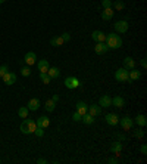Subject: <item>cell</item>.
<instances>
[{"mask_svg": "<svg viewBox=\"0 0 147 164\" xmlns=\"http://www.w3.org/2000/svg\"><path fill=\"white\" fill-rule=\"evenodd\" d=\"M115 79H116V81H119V83L130 81L128 70H125V68H119V70H116V73H115Z\"/></svg>", "mask_w": 147, "mask_h": 164, "instance_id": "3", "label": "cell"}, {"mask_svg": "<svg viewBox=\"0 0 147 164\" xmlns=\"http://www.w3.org/2000/svg\"><path fill=\"white\" fill-rule=\"evenodd\" d=\"M35 123H37V127H43V129H46V127H49V124H50V118L46 117V115H41V117L37 118Z\"/></svg>", "mask_w": 147, "mask_h": 164, "instance_id": "11", "label": "cell"}, {"mask_svg": "<svg viewBox=\"0 0 147 164\" xmlns=\"http://www.w3.org/2000/svg\"><path fill=\"white\" fill-rule=\"evenodd\" d=\"M40 80H41L44 84H49V83L51 81V79L49 77V74L47 73H40Z\"/></svg>", "mask_w": 147, "mask_h": 164, "instance_id": "29", "label": "cell"}, {"mask_svg": "<svg viewBox=\"0 0 147 164\" xmlns=\"http://www.w3.org/2000/svg\"><path fill=\"white\" fill-rule=\"evenodd\" d=\"M108 51H109V47L105 41H100V43H97V45L94 46V52H96L97 55H105Z\"/></svg>", "mask_w": 147, "mask_h": 164, "instance_id": "8", "label": "cell"}, {"mask_svg": "<svg viewBox=\"0 0 147 164\" xmlns=\"http://www.w3.org/2000/svg\"><path fill=\"white\" fill-rule=\"evenodd\" d=\"M47 74H49V77H50V79H57V77L60 75V70H59L57 67L49 68V70H47Z\"/></svg>", "mask_w": 147, "mask_h": 164, "instance_id": "22", "label": "cell"}, {"mask_svg": "<svg viewBox=\"0 0 147 164\" xmlns=\"http://www.w3.org/2000/svg\"><path fill=\"white\" fill-rule=\"evenodd\" d=\"M28 111L29 109L27 107H21L18 109V115H19L21 118H27V117H28Z\"/></svg>", "mask_w": 147, "mask_h": 164, "instance_id": "27", "label": "cell"}, {"mask_svg": "<svg viewBox=\"0 0 147 164\" xmlns=\"http://www.w3.org/2000/svg\"><path fill=\"white\" fill-rule=\"evenodd\" d=\"M124 68L125 70H128V71L132 70V68H136V61H134L131 56H127L124 59Z\"/></svg>", "mask_w": 147, "mask_h": 164, "instance_id": "18", "label": "cell"}, {"mask_svg": "<svg viewBox=\"0 0 147 164\" xmlns=\"http://www.w3.org/2000/svg\"><path fill=\"white\" fill-rule=\"evenodd\" d=\"M24 61H25V64H27L28 67H31V65H34V64L37 62V56H35L34 52H28V53L25 55V58H24Z\"/></svg>", "mask_w": 147, "mask_h": 164, "instance_id": "9", "label": "cell"}, {"mask_svg": "<svg viewBox=\"0 0 147 164\" xmlns=\"http://www.w3.org/2000/svg\"><path fill=\"white\" fill-rule=\"evenodd\" d=\"M141 67H143V68L147 67V61H146V59H141Z\"/></svg>", "mask_w": 147, "mask_h": 164, "instance_id": "39", "label": "cell"}, {"mask_svg": "<svg viewBox=\"0 0 147 164\" xmlns=\"http://www.w3.org/2000/svg\"><path fill=\"white\" fill-rule=\"evenodd\" d=\"M134 121H136V123H137L138 126H140V127H144V126L147 124L146 115H143V114H138V115L136 117V120H134Z\"/></svg>", "mask_w": 147, "mask_h": 164, "instance_id": "24", "label": "cell"}, {"mask_svg": "<svg viewBox=\"0 0 147 164\" xmlns=\"http://www.w3.org/2000/svg\"><path fill=\"white\" fill-rule=\"evenodd\" d=\"M7 71H9L7 65H2V67H0V77H3V75H5Z\"/></svg>", "mask_w": 147, "mask_h": 164, "instance_id": "34", "label": "cell"}, {"mask_svg": "<svg viewBox=\"0 0 147 164\" xmlns=\"http://www.w3.org/2000/svg\"><path fill=\"white\" fill-rule=\"evenodd\" d=\"M99 105L103 108L112 107V98L109 96V95H103V96L100 98V101H99Z\"/></svg>", "mask_w": 147, "mask_h": 164, "instance_id": "13", "label": "cell"}, {"mask_svg": "<svg viewBox=\"0 0 147 164\" xmlns=\"http://www.w3.org/2000/svg\"><path fill=\"white\" fill-rule=\"evenodd\" d=\"M105 43L108 45L109 49H119L122 46V39L119 36H116L115 33H110V34H106Z\"/></svg>", "mask_w": 147, "mask_h": 164, "instance_id": "1", "label": "cell"}, {"mask_svg": "<svg viewBox=\"0 0 147 164\" xmlns=\"http://www.w3.org/2000/svg\"><path fill=\"white\" fill-rule=\"evenodd\" d=\"M60 37L63 39V41H69V40H71V34H69V33H63Z\"/></svg>", "mask_w": 147, "mask_h": 164, "instance_id": "35", "label": "cell"}, {"mask_svg": "<svg viewBox=\"0 0 147 164\" xmlns=\"http://www.w3.org/2000/svg\"><path fill=\"white\" fill-rule=\"evenodd\" d=\"M77 113H78V114H81V117H82L84 114H87V113H88V105H87L85 102L79 101L78 104H77Z\"/></svg>", "mask_w": 147, "mask_h": 164, "instance_id": "15", "label": "cell"}, {"mask_svg": "<svg viewBox=\"0 0 147 164\" xmlns=\"http://www.w3.org/2000/svg\"><path fill=\"white\" fill-rule=\"evenodd\" d=\"M112 105H115L116 108H124L125 107V99L122 96H115L112 99Z\"/></svg>", "mask_w": 147, "mask_h": 164, "instance_id": "20", "label": "cell"}, {"mask_svg": "<svg viewBox=\"0 0 147 164\" xmlns=\"http://www.w3.org/2000/svg\"><path fill=\"white\" fill-rule=\"evenodd\" d=\"M134 135H136V137L141 139L143 136H144V132H143V130H136V133H134Z\"/></svg>", "mask_w": 147, "mask_h": 164, "instance_id": "36", "label": "cell"}, {"mask_svg": "<svg viewBox=\"0 0 147 164\" xmlns=\"http://www.w3.org/2000/svg\"><path fill=\"white\" fill-rule=\"evenodd\" d=\"M65 86H66L68 89H71V90H74V89H77V87L81 86V81H79L77 77H66V79H65Z\"/></svg>", "mask_w": 147, "mask_h": 164, "instance_id": "5", "label": "cell"}, {"mask_svg": "<svg viewBox=\"0 0 147 164\" xmlns=\"http://www.w3.org/2000/svg\"><path fill=\"white\" fill-rule=\"evenodd\" d=\"M110 151H112L115 155H119L121 151H122V145H121V142H113L112 147H110Z\"/></svg>", "mask_w": 147, "mask_h": 164, "instance_id": "23", "label": "cell"}, {"mask_svg": "<svg viewBox=\"0 0 147 164\" xmlns=\"http://www.w3.org/2000/svg\"><path fill=\"white\" fill-rule=\"evenodd\" d=\"M88 114H91L93 117L100 115L102 114V107L100 105H91V107H88Z\"/></svg>", "mask_w": 147, "mask_h": 164, "instance_id": "19", "label": "cell"}, {"mask_svg": "<svg viewBox=\"0 0 147 164\" xmlns=\"http://www.w3.org/2000/svg\"><path fill=\"white\" fill-rule=\"evenodd\" d=\"M27 108H28L29 111H37L40 108V101L37 98H33V99H29L28 104H27Z\"/></svg>", "mask_w": 147, "mask_h": 164, "instance_id": "14", "label": "cell"}, {"mask_svg": "<svg viewBox=\"0 0 147 164\" xmlns=\"http://www.w3.org/2000/svg\"><path fill=\"white\" fill-rule=\"evenodd\" d=\"M0 161H2V160H0Z\"/></svg>", "mask_w": 147, "mask_h": 164, "instance_id": "44", "label": "cell"}, {"mask_svg": "<svg viewBox=\"0 0 147 164\" xmlns=\"http://www.w3.org/2000/svg\"><path fill=\"white\" fill-rule=\"evenodd\" d=\"M72 120H74V121H79V120H81V114L75 113V114L72 115Z\"/></svg>", "mask_w": 147, "mask_h": 164, "instance_id": "37", "label": "cell"}, {"mask_svg": "<svg viewBox=\"0 0 147 164\" xmlns=\"http://www.w3.org/2000/svg\"><path fill=\"white\" fill-rule=\"evenodd\" d=\"M105 120H106V123H108L109 126H116L119 123V117L116 114H106Z\"/></svg>", "mask_w": 147, "mask_h": 164, "instance_id": "12", "label": "cell"}, {"mask_svg": "<svg viewBox=\"0 0 147 164\" xmlns=\"http://www.w3.org/2000/svg\"><path fill=\"white\" fill-rule=\"evenodd\" d=\"M34 133H35L37 137H43V135H44V129H43V127H37V129L34 130Z\"/></svg>", "mask_w": 147, "mask_h": 164, "instance_id": "32", "label": "cell"}, {"mask_svg": "<svg viewBox=\"0 0 147 164\" xmlns=\"http://www.w3.org/2000/svg\"><path fill=\"white\" fill-rule=\"evenodd\" d=\"M37 68H38L40 73H47V70L50 68L49 61H47V59H41V61H38V62H37Z\"/></svg>", "mask_w": 147, "mask_h": 164, "instance_id": "16", "label": "cell"}, {"mask_svg": "<svg viewBox=\"0 0 147 164\" xmlns=\"http://www.w3.org/2000/svg\"><path fill=\"white\" fill-rule=\"evenodd\" d=\"M91 39L94 40L96 43H100V41H105L106 40V34L103 31H93L91 33Z\"/></svg>", "mask_w": 147, "mask_h": 164, "instance_id": "10", "label": "cell"}, {"mask_svg": "<svg viewBox=\"0 0 147 164\" xmlns=\"http://www.w3.org/2000/svg\"><path fill=\"white\" fill-rule=\"evenodd\" d=\"M119 123H121V127L124 130H131L132 126H134V120L131 118V117H128V115H124L122 118L119 120Z\"/></svg>", "mask_w": 147, "mask_h": 164, "instance_id": "4", "label": "cell"}, {"mask_svg": "<svg viewBox=\"0 0 147 164\" xmlns=\"http://www.w3.org/2000/svg\"><path fill=\"white\" fill-rule=\"evenodd\" d=\"M94 117H93V115H91V114H84V115H82V117H81V121H82V123H84V124H93V123H94Z\"/></svg>", "mask_w": 147, "mask_h": 164, "instance_id": "25", "label": "cell"}, {"mask_svg": "<svg viewBox=\"0 0 147 164\" xmlns=\"http://www.w3.org/2000/svg\"><path fill=\"white\" fill-rule=\"evenodd\" d=\"M102 6H103V9L112 7V0H102Z\"/></svg>", "mask_w": 147, "mask_h": 164, "instance_id": "33", "label": "cell"}, {"mask_svg": "<svg viewBox=\"0 0 147 164\" xmlns=\"http://www.w3.org/2000/svg\"><path fill=\"white\" fill-rule=\"evenodd\" d=\"M55 107H56V102L51 101V99H49V101L44 102V108L46 111H49V113H51V111H55Z\"/></svg>", "mask_w": 147, "mask_h": 164, "instance_id": "26", "label": "cell"}, {"mask_svg": "<svg viewBox=\"0 0 147 164\" xmlns=\"http://www.w3.org/2000/svg\"><path fill=\"white\" fill-rule=\"evenodd\" d=\"M3 2H5V0H0V3H3Z\"/></svg>", "mask_w": 147, "mask_h": 164, "instance_id": "43", "label": "cell"}, {"mask_svg": "<svg viewBox=\"0 0 147 164\" xmlns=\"http://www.w3.org/2000/svg\"><path fill=\"white\" fill-rule=\"evenodd\" d=\"M37 163H38V164H43V163H47V161H46L44 158H38V160H37Z\"/></svg>", "mask_w": 147, "mask_h": 164, "instance_id": "41", "label": "cell"}, {"mask_svg": "<svg viewBox=\"0 0 147 164\" xmlns=\"http://www.w3.org/2000/svg\"><path fill=\"white\" fill-rule=\"evenodd\" d=\"M113 18V9L112 7H106V9H103L102 12V19L103 21H110Z\"/></svg>", "mask_w": 147, "mask_h": 164, "instance_id": "17", "label": "cell"}, {"mask_svg": "<svg viewBox=\"0 0 147 164\" xmlns=\"http://www.w3.org/2000/svg\"><path fill=\"white\" fill-rule=\"evenodd\" d=\"M2 79H3V83H5L6 86H12L15 81H16V75H15L13 73H9V71H7Z\"/></svg>", "mask_w": 147, "mask_h": 164, "instance_id": "7", "label": "cell"}, {"mask_svg": "<svg viewBox=\"0 0 147 164\" xmlns=\"http://www.w3.org/2000/svg\"><path fill=\"white\" fill-rule=\"evenodd\" d=\"M37 129V123L33 121V120L29 118H25L21 123V132H22L24 135H29V133H34V130Z\"/></svg>", "mask_w": 147, "mask_h": 164, "instance_id": "2", "label": "cell"}, {"mask_svg": "<svg viewBox=\"0 0 147 164\" xmlns=\"http://www.w3.org/2000/svg\"><path fill=\"white\" fill-rule=\"evenodd\" d=\"M65 41H63V39L59 36V37H53V39L50 40V45L51 46H62Z\"/></svg>", "mask_w": 147, "mask_h": 164, "instance_id": "28", "label": "cell"}, {"mask_svg": "<svg viewBox=\"0 0 147 164\" xmlns=\"http://www.w3.org/2000/svg\"><path fill=\"white\" fill-rule=\"evenodd\" d=\"M109 163H118V160H116V158H109Z\"/></svg>", "mask_w": 147, "mask_h": 164, "instance_id": "42", "label": "cell"}, {"mask_svg": "<svg viewBox=\"0 0 147 164\" xmlns=\"http://www.w3.org/2000/svg\"><path fill=\"white\" fill-rule=\"evenodd\" d=\"M51 101L57 102V101H59V96H57V95H53V96H51Z\"/></svg>", "mask_w": 147, "mask_h": 164, "instance_id": "40", "label": "cell"}, {"mask_svg": "<svg viewBox=\"0 0 147 164\" xmlns=\"http://www.w3.org/2000/svg\"><path fill=\"white\" fill-rule=\"evenodd\" d=\"M140 151H141V154L146 155V154H147V147H146V145H141V149H140Z\"/></svg>", "mask_w": 147, "mask_h": 164, "instance_id": "38", "label": "cell"}, {"mask_svg": "<svg viewBox=\"0 0 147 164\" xmlns=\"http://www.w3.org/2000/svg\"><path fill=\"white\" fill-rule=\"evenodd\" d=\"M21 75H24V77H29V75H31V70H29V67L21 68Z\"/></svg>", "mask_w": 147, "mask_h": 164, "instance_id": "30", "label": "cell"}, {"mask_svg": "<svg viewBox=\"0 0 147 164\" xmlns=\"http://www.w3.org/2000/svg\"><path fill=\"white\" fill-rule=\"evenodd\" d=\"M124 7H125V5H124V2H122V0H116V2H115V9L122 11Z\"/></svg>", "mask_w": 147, "mask_h": 164, "instance_id": "31", "label": "cell"}, {"mask_svg": "<svg viewBox=\"0 0 147 164\" xmlns=\"http://www.w3.org/2000/svg\"><path fill=\"white\" fill-rule=\"evenodd\" d=\"M115 31L121 33V34L127 33L128 31V22L127 21H118V22H115Z\"/></svg>", "mask_w": 147, "mask_h": 164, "instance_id": "6", "label": "cell"}, {"mask_svg": "<svg viewBox=\"0 0 147 164\" xmlns=\"http://www.w3.org/2000/svg\"><path fill=\"white\" fill-rule=\"evenodd\" d=\"M128 75H130V81H134V80H138L141 77V73L138 70H136V68H132V70L128 71Z\"/></svg>", "mask_w": 147, "mask_h": 164, "instance_id": "21", "label": "cell"}]
</instances>
